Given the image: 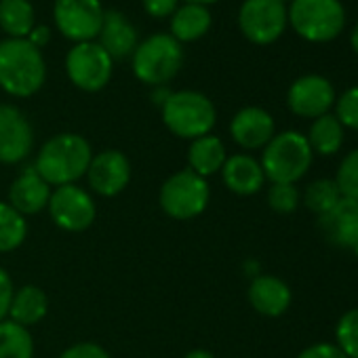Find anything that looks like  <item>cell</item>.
<instances>
[{
	"label": "cell",
	"instance_id": "6da1fadb",
	"mask_svg": "<svg viewBox=\"0 0 358 358\" xmlns=\"http://www.w3.org/2000/svg\"><path fill=\"white\" fill-rule=\"evenodd\" d=\"M91 158L93 148L87 137L78 133H57L41 145L34 169L51 188H59L83 179Z\"/></svg>",
	"mask_w": 358,
	"mask_h": 358
},
{
	"label": "cell",
	"instance_id": "7a4b0ae2",
	"mask_svg": "<svg viewBox=\"0 0 358 358\" xmlns=\"http://www.w3.org/2000/svg\"><path fill=\"white\" fill-rule=\"evenodd\" d=\"M47 80L43 51L26 38L0 41V89L11 97L28 99L36 95Z\"/></svg>",
	"mask_w": 358,
	"mask_h": 358
},
{
	"label": "cell",
	"instance_id": "3957f363",
	"mask_svg": "<svg viewBox=\"0 0 358 358\" xmlns=\"http://www.w3.org/2000/svg\"><path fill=\"white\" fill-rule=\"evenodd\" d=\"M314 162V152L299 131L276 133L262 150L259 164L266 182L270 184H297L306 177Z\"/></svg>",
	"mask_w": 358,
	"mask_h": 358
},
{
	"label": "cell",
	"instance_id": "277c9868",
	"mask_svg": "<svg viewBox=\"0 0 358 358\" xmlns=\"http://www.w3.org/2000/svg\"><path fill=\"white\" fill-rule=\"evenodd\" d=\"M162 124L179 139H199L209 135L217 122L215 103L201 91H171L160 106Z\"/></svg>",
	"mask_w": 358,
	"mask_h": 358
},
{
	"label": "cell",
	"instance_id": "5b68a950",
	"mask_svg": "<svg viewBox=\"0 0 358 358\" xmlns=\"http://www.w3.org/2000/svg\"><path fill=\"white\" fill-rule=\"evenodd\" d=\"M184 45L171 34H152L139 41L131 55V68L139 83L148 87H166L184 66Z\"/></svg>",
	"mask_w": 358,
	"mask_h": 358
},
{
	"label": "cell",
	"instance_id": "8992f818",
	"mask_svg": "<svg viewBox=\"0 0 358 358\" xmlns=\"http://www.w3.org/2000/svg\"><path fill=\"white\" fill-rule=\"evenodd\" d=\"M211 201V188L205 177L190 169L169 175L158 192L160 209L166 217L177 222H190L205 213Z\"/></svg>",
	"mask_w": 358,
	"mask_h": 358
},
{
	"label": "cell",
	"instance_id": "52a82bcc",
	"mask_svg": "<svg viewBox=\"0 0 358 358\" xmlns=\"http://www.w3.org/2000/svg\"><path fill=\"white\" fill-rule=\"evenodd\" d=\"M287 17L295 34L308 43H329L345 28L341 0H291Z\"/></svg>",
	"mask_w": 358,
	"mask_h": 358
},
{
	"label": "cell",
	"instance_id": "ba28073f",
	"mask_svg": "<svg viewBox=\"0 0 358 358\" xmlns=\"http://www.w3.org/2000/svg\"><path fill=\"white\" fill-rule=\"evenodd\" d=\"M112 72L114 59L99 47L97 41L78 43L66 55V74L70 83L85 93H97L106 89Z\"/></svg>",
	"mask_w": 358,
	"mask_h": 358
},
{
	"label": "cell",
	"instance_id": "9c48e42d",
	"mask_svg": "<svg viewBox=\"0 0 358 358\" xmlns=\"http://www.w3.org/2000/svg\"><path fill=\"white\" fill-rule=\"evenodd\" d=\"M289 26L287 5L280 0H243L238 9V28L253 45L276 43Z\"/></svg>",
	"mask_w": 358,
	"mask_h": 358
},
{
	"label": "cell",
	"instance_id": "30bf717a",
	"mask_svg": "<svg viewBox=\"0 0 358 358\" xmlns=\"http://www.w3.org/2000/svg\"><path fill=\"white\" fill-rule=\"evenodd\" d=\"M103 15L106 9L101 0H55L53 5L55 28L74 45L97 41Z\"/></svg>",
	"mask_w": 358,
	"mask_h": 358
},
{
	"label": "cell",
	"instance_id": "8fae6325",
	"mask_svg": "<svg viewBox=\"0 0 358 358\" xmlns=\"http://www.w3.org/2000/svg\"><path fill=\"white\" fill-rule=\"evenodd\" d=\"M47 211L57 228L72 234L89 230L97 217V205L91 192H87L78 184L53 188Z\"/></svg>",
	"mask_w": 358,
	"mask_h": 358
},
{
	"label": "cell",
	"instance_id": "7c38bea8",
	"mask_svg": "<svg viewBox=\"0 0 358 358\" xmlns=\"http://www.w3.org/2000/svg\"><path fill=\"white\" fill-rule=\"evenodd\" d=\"M85 177L91 192L114 199L131 184V160L120 150H101L99 154H93Z\"/></svg>",
	"mask_w": 358,
	"mask_h": 358
},
{
	"label": "cell",
	"instance_id": "4fadbf2b",
	"mask_svg": "<svg viewBox=\"0 0 358 358\" xmlns=\"http://www.w3.org/2000/svg\"><path fill=\"white\" fill-rule=\"evenodd\" d=\"M335 87L329 78L320 74H303L287 91V106L289 110L299 116L314 120L318 116H324L335 106Z\"/></svg>",
	"mask_w": 358,
	"mask_h": 358
},
{
	"label": "cell",
	"instance_id": "5bb4252c",
	"mask_svg": "<svg viewBox=\"0 0 358 358\" xmlns=\"http://www.w3.org/2000/svg\"><path fill=\"white\" fill-rule=\"evenodd\" d=\"M34 152V129L28 116L11 103H0V162L20 164Z\"/></svg>",
	"mask_w": 358,
	"mask_h": 358
},
{
	"label": "cell",
	"instance_id": "9a60e30c",
	"mask_svg": "<svg viewBox=\"0 0 358 358\" xmlns=\"http://www.w3.org/2000/svg\"><path fill=\"white\" fill-rule=\"evenodd\" d=\"M276 135V122L272 114L259 106L241 108L230 120V137L232 141L247 150H264L266 143Z\"/></svg>",
	"mask_w": 358,
	"mask_h": 358
},
{
	"label": "cell",
	"instance_id": "2e32d148",
	"mask_svg": "<svg viewBox=\"0 0 358 358\" xmlns=\"http://www.w3.org/2000/svg\"><path fill=\"white\" fill-rule=\"evenodd\" d=\"M247 299L257 314L268 318H278L291 308L293 293L282 278L272 274H257L253 276L247 289Z\"/></svg>",
	"mask_w": 358,
	"mask_h": 358
},
{
	"label": "cell",
	"instance_id": "e0dca14e",
	"mask_svg": "<svg viewBox=\"0 0 358 358\" xmlns=\"http://www.w3.org/2000/svg\"><path fill=\"white\" fill-rule=\"evenodd\" d=\"M53 188L36 173L34 166L24 169L9 188V205L24 217L47 209Z\"/></svg>",
	"mask_w": 358,
	"mask_h": 358
},
{
	"label": "cell",
	"instance_id": "ac0fdd59",
	"mask_svg": "<svg viewBox=\"0 0 358 358\" xmlns=\"http://www.w3.org/2000/svg\"><path fill=\"white\" fill-rule=\"evenodd\" d=\"M224 186L236 196H253L262 192L266 184V175L259 160L251 154H232L222 166Z\"/></svg>",
	"mask_w": 358,
	"mask_h": 358
},
{
	"label": "cell",
	"instance_id": "d6986e66",
	"mask_svg": "<svg viewBox=\"0 0 358 358\" xmlns=\"http://www.w3.org/2000/svg\"><path fill=\"white\" fill-rule=\"evenodd\" d=\"M97 43L116 62L133 55V51L139 45V34L133 22L124 13L110 9L103 15V26L97 34Z\"/></svg>",
	"mask_w": 358,
	"mask_h": 358
},
{
	"label": "cell",
	"instance_id": "ffe728a7",
	"mask_svg": "<svg viewBox=\"0 0 358 358\" xmlns=\"http://www.w3.org/2000/svg\"><path fill=\"white\" fill-rule=\"evenodd\" d=\"M318 228L331 245L352 249L358 241V203L341 199L329 213L318 217Z\"/></svg>",
	"mask_w": 358,
	"mask_h": 358
},
{
	"label": "cell",
	"instance_id": "44dd1931",
	"mask_svg": "<svg viewBox=\"0 0 358 358\" xmlns=\"http://www.w3.org/2000/svg\"><path fill=\"white\" fill-rule=\"evenodd\" d=\"M213 26V17L209 7H201V5H188L184 3L182 7H177V11L171 15V36L182 43H196L201 41Z\"/></svg>",
	"mask_w": 358,
	"mask_h": 358
},
{
	"label": "cell",
	"instance_id": "7402d4cb",
	"mask_svg": "<svg viewBox=\"0 0 358 358\" xmlns=\"http://www.w3.org/2000/svg\"><path fill=\"white\" fill-rule=\"evenodd\" d=\"M47 314H49V297L41 287L24 285V287L15 289L7 318L30 329V327L43 322Z\"/></svg>",
	"mask_w": 358,
	"mask_h": 358
},
{
	"label": "cell",
	"instance_id": "603a6c76",
	"mask_svg": "<svg viewBox=\"0 0 358 358\" xmlns=\"http://www.w3.org/2000/svg\"><path fill=\"white\" fill-rule=\"evenodd\" d=\"M226 158H228L226 145H224L222 137H217L213 133L192 139L188 145V169L205 179L220 173Z\"/></svg>",
	"mask_w": 358,
	"mask_h": 358
},
{
	"label": "cell",
	"instance_id": "cb8c5ba5",
	"mask_svg": "<svg viewBox=\"0 0 358 358\" xmlns=\"http://www.w3.org/2000/svg\"><path fill=\"white\" fill-rule=\"evenodd\" d=\"M306 139H308L314 154H318V156H335L343 148L345 129L337 120V116L333 112H329V114L318 116V118L312 120Z\"/></svg>",
	"mask_w": 358,
	"mask_h": 358
},
{
	"label": "cell",
	"instance_id": "d4e9b609",
	"mask_svg": "<svg viewBox=\"0 0 358 358\" xmlns=\"http://www.w3.org/2000/svg\"><path fill=\"white\" fill-rule=\"evenodd\" d=\"M36 26V11L30 0H0V30L7 38H26Z\"/></svg>",
	"mask_w": 358,
	"mask_h": 358
},
{
	"label": "cell",
	"instance_id": "484cf974",
	"mask_svg": "<svg viewBox=\"0 0 358 358\" xmlns=\"http://www.w3.org/2000/svg\"><path fill=\"white\" fill-rule=\"evenodd\" d=\"M0 358H34V339L30 329L13 322L11 318L0 320Z\"/></svg>",
	"mask_w": 358,
	"mask_h": 358
},
{
	"label": "cell",
	"instance_id": "4316f807",
	"mask_svg": "<svg viewBox=\"0 0 358 358\" xmlns=\"http://www.w3.org/2000/svg\"><path fill=\"white\" fill-rule=\"evenodd\" d=\"M341 192L337 188V184L329 177H320V179H314L310 182L301 194V203L303 207L314 213L316 217H322L324 213H329L339 201H341Z\"/></svg>",
	"mask_w": 358,
	"mask_h": 358
},
{
	"label": "cell",
	"instance_id": "83f0119b",
	"mask_svg": "<svg viewBox=\"0 0 358 358\" xmlns=\"http://www.w3.org/2000/svg\"><path fill=\"white\" fill-rule=\"evenodd\" d=\"M28 238V222L9 203L0 201V253L20 249Z\"/></svg>",
	"mask_w": 358,
	"mask_h": 358
},
{
	"label": "cell",
	"instance_id": "f1b7e54d",
	"mask_svg": "<svg viewBox=\"0 0 358 358\" xmlns=\"http://www.w3.org/2000/svg\"><path fill=\"white\" fill-rule=\"evenodd\" d=\"M335 345L345 358H358V308L343 312L335 324Z\"/></svg>",
	"mask_w": 358,
	"mask_h": 358
},
{
	"label": "cell",
	"instance_id": "f546056e",
	"mask_svg": "<svg viewBox=\"0 0 358 358\" xmlns=\"http://www.w3.org/2000/svg\"><path fill=\"white\" fill-rule=\"evenodd\" d=\"M333 182L337 184L343 199H350V201L358 203V148L350 150L341 158V162H339V166L335 171Z\"/></svg>",
	"mask_w": 358,
	"mask_h": 358
},
{
	"label": "cell",
	"instance_id": "4dcf8cb0",
	"mask_svg": "<svg viewBox=\"0 0 358 358\" xmlns=\"http://www.w3.org/2000/svg\"><path fill=\"white\" fill-rule=\"evenodd\" d=\"M268 205L274 213L280 215L297 211V207L301 205V192L297 190V184H270Z\"/></svg>",
	"mask_w": 358,
	"mask_h": 358
},
{
	"label": "cell",
	"instance_id": "1f68e13d",
	"mask_svg": "<svg viewBox=\"0 0 358 358\" xmlns=\"http://www.w3.org/2000/svg\"><path fill=\"white\" fill-rule=\"evenodd\" d=\"M335 116L343 124V129L356 131L358 133V87L345 89L337 99H335Z\"/></svg>",
	"mask_w": 358,
	"mask_h": 358
},
{
	"label": "cell",
	"instance_id": "d6a6232c",
	"mask_svg": "<svg viewBox=\"0 0 358 358\" xmlns=\"http://www.w3.org/2000/svg\"><path fill=\"white\" fill-rule=\"evenodd\" d=\"M57 358H110L108 350L93 341H78L66 348Z\"/></svg>",
	"mask_w": 358,
	"mask_h": 358
},
{
	"label": "cell",
	"instance_id": "836d02e7",
	"mask_svg": "<svg viewBox=\"0 0 358 358\" xmlns=\"http://www.w3.org/2000/svg\"><path fill=\"white\" fill-rule=\"evenodd\" d=\"M295 358H345V356L335 343L318 341V343H312V345L303 348Z\"/></svg>",
	"mask_w": 358,
	"mask_h": 358
},
{
	"label": "cell",
	"instance_id": "e575fe53",
	"mask_svg": "<svg viewBox=\"0 0 358 358\" xmlns=\"http://www.w3.org/2000/svg\"><path fill=\"white\" fill-rule=\"evenodd\" d=\"M15 293V285L11 274L0 266V320H5L9 316V306Z\"/></svg>",
	"mask_w": 358,
	"mask_h": 358
},
{
	"label": "cell",
	"instance_id": "d590c367",
	"mask_svg": "<svg viewBox=\"0 0 358 358\" xmlns=\"http://www.w3.org/2000/svg\"><path fill=\"white\" fill-rule=\"evenodd\" d=\"M143 11L154 17V20H164L171 17L177 7H179V0H141Z\"/></svg>",
	"mask_w": 358,
	"mask_h": 358
},
{
	"label": "cell",
	"instance_id": "8d00e7d4",
	"mask_svg": "<svg viewBox=\"0 0 358 358\" xmlns=\"http://www.w3.org/2000/svg\"><path fill=\"white\" fill-rule=\"evenodd\" d=\"M26 41H28L30 45H34L36 49L43 51V47H47L49 41H51V28L45 26V24H36V26L30 30V34L26 36Z\"/></svg>",
	"mask_w": 358,
	"mask_h": 358
},
{
	"label": "cell",
	"instance_id": "74e56055",
	"mask_svg": "<svg viewBox=\"0 0 358 358\" xmlns=\"http://www.w3.org/2000/svg\"><path fill=\"white\" fill-rule=\"evenodd\" d=\"M171 95V91L166 89V87H154V93H152V101L154 103H158V106H162L164 101H166V97Z\"/></svg>",
	"mask_w": 358,
	"mask_h": 358
},
{
	"label": "cell",
	"instance_id": "f35d334b",
	"mask_svg": "<svg viewBox=\"0 0 358 358\" xmlns=\"http://www.w3.org/2000/svg\"><path fill=\"white\" fill-rule=\"evenodd\" d=\"M184 358H217L213 352L209 350H203V348H196V350H190Z\"/></svg>",
	"mask_w": 358,
	"mask_h": 358
},
{
	"label": "cell",
	"instance_id": "ab89813d",
	"mask_svg": "<svg viewBox=\"0 0 358 358\" xmlns=\"http://www.w3.org/2000/svg\"><path fill=\"white\" fill-rule=\"evenodd\" d=\"M350 47H352V51L358 55V24L352 28V32H350Z\"/></svg>",
	"mask_w": 358,
	"mask_h": 358
},
{
	"label": "cell",
	"instance_id": "60d3db41",
	"mask_svg": "<svg viewBox=\"0 0 358 358\" xmlns=\"http://www.w3.org/2000/svg\"><path fill=\"white\" fill-rule=\"evenodd\" d=\"M184 3H188V5H201V7H209V5L217 3V0H184Z\"/></svg>",
	"mask_w": 358,
	"mask_h": 358
},
{
	"label": "cell",
	"instance_id": "b9f144b4",
	"mask_svg": "<svg viewBox=\"0 0 358 358\" xmlns=\"http://www.w3.org/2000/svg\"><path fill=\"white\" fill-rule=\"evenodd\" d=\"M352 253H354V255H356V259H358V241H356V245L352 247Z\"/></svg>",
	"mask_w": 358,
	"mask_h": 358
},
{
	"label": "cell",
	"instance_id": "7bdbcfd3",
	"mask_svg": "<svg viewBox=\"0 0 358 358\" xmlns=\"http://www.w3.org/2000/svg\"><path fill=\"white\" fill-rule=\"evenodd\" d=\"M280 3H285V5H289V3H291V0H280Z\"/></svg>",
	"mask_w": 358,
	"mask_h": 358
}]
</instances>
